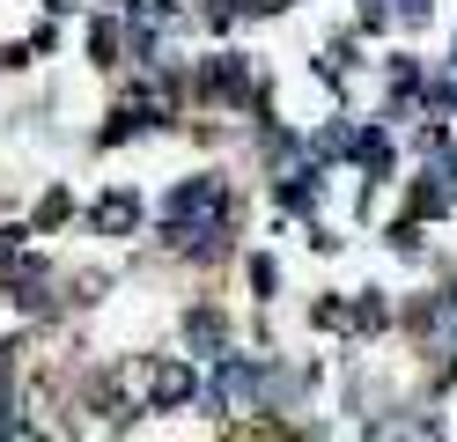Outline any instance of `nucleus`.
Segmentation results:
<instances>
[{
    "label": "nucleus",
    "instance_id": "nucleus-1",
    "mask_svg": "<svg viewBox=\"0 0 457 442\" xmlns=\"http://www.w3.org/2000/svg\"><path fill=\"white\" fill-rule=\"evenodd\" d=\"M420 8H428V0H398V15H420Z\"/></svg>",
    "mask_w": 457,
    "mask_h": 442
}]
</instances>
